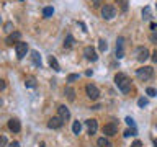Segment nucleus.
I'll use <instances>...</instances> for the list:
<instances>
[{
    "label": "nucleus",
    "instance_id": "obj_21",
    "mask_svg": "<svg viewBox=\"0 0 157 147\" xmlns=\"http://www.w3.org/2000/svg\"><path fill=\"white\" fill-rule=\"evenodd\" d=\"M52 13H54L52 7H46V8L43 10V15H44V18H49V17H52Z\"/></svg>",
    "mask_w": 157,
    "mask_h": 147
},
{
    "label": "nucleus",
    "instance_id": "obj_8",
    "mask_svg": "<svg viewBox=\"0 0 157 147\" xmlns=\"http://www.w3.org/2000/svg\"><path fill=\"white\" fill-rule=\"evenodd\" d=\"M57 116L61 118L62 121H67L69 118H71V111H69V108H67V106L61 105V106L57 108Z\"/></svg>",
    "mask_w": 157,
    "mask_h": 147
},
{
    "label": "nucleus",
    "instance_id": "obj_35",
    "mask_svg": "<svg viewBox=\"0 0 157 147\" xmlns=\"http://www.w3.org/2000/svg\"><path fill=\"white\" fill-rule=\"evenodd\" d=\"M152 61H154V62L157 64V49H155L154 52H152Z\"/></svg>",
    "mask_w": 157,
    "mask_h": 147
},
{
    "label": "nucleus",
    "instance_id": "obj_18",
    "mask_svg": "<svg viewBox=\"0 0 157 147\" xmlns=\"http://www.w3.org/2000/svg\"><path fill=\"white\" fill-rule=\"evenodd\" d=\"M97 144H98V147H113V145H111V142L108 141L106 137H100Z\"/></svg>",
    "mask_w": 157,
    "mask_h": 147
},
{
    "label": "nucleus",
    "instance_id": "obj_14",
    "mask_svg": "<svg viewBox=\"0 0 157 147\" xmlns=\"http://www.w3.org/2000/svg\"><path fill=\"white\" fill-rule=\"evenodd\" d=\"M147 57H149V51H147L146 47H139V49H137V61L144 62Z\"/></svg>",
    "mask_w": 157,
    "mask_h": 147
},
{
    "label": "nucleus",
    "instance_id": "obj_25",
    "mask_svg": "<svg viewBox=\"0 0 157 147\" xmlns=\"http://www.w3.org/2000/svg\"><path fill=\"white\" fill-rule=\"evenodd\" d=\"M149 39H151V43L157 44V31H152V33H151V36H149Z\"/></svg>",
    "mask_w": 157,
    "mask_h": 147
},
{
    "label": "nucleus",
    "instance_id": "obj_1",
    "mask_svg": "<svg viewBox=\"0 0 157 147\" xmlns=\"http://www.w3.org/2000/svg\"><path fill=\"white\" fill-rule=\"evenodd\" d=\"M115 83H116V87L120 88V90L123 93H129L131 90V80H129V77L126 75V74H116L115 75Z\"/></svg>",
    "mask_w": 157,
    "mask_h": 147
},
{
    "label": "nucleus",
    "instance_id": "obj_6",
    "mask_svg": "<svg viewBox=\"0 0 157 147\" xmlns=\"http://www.w3.org/2000/svg\"><path fill=\"white\" fill-rule=\"evenodd\" d=\"M116 132H118V124L115 121H111V123H108V124L103 126V134H105V136L111 137V136H115Z\"/></svg>",
    "mask_w": 157,
    "mask_h": 147
},
{
    "label": "nucleus",
    "instance_id": "obj_10",
    "mask_svg": "<svg viewBox=\"0 0 157 147\" xmlns=\"http://www.w3.org/2000/svg\"><path fill=\"white\" fill-rule=\"evenodd\" d=\"M116 57L118 59L124 57V39L123 38H118L116 41Z\"/></svg>",
    "mask_w": 157,
    "mask_h": 147
},
{
    "label": "nucleus",
    "instance_id": "obj_42",
    "mask_svg": "<svg viewBox=\"0 0 157 147\" xmlns=\"http://www.w3.org/2000/svg\"><path fill=\"white\" fill-rule=\"evenodd\" d=\"M0 23H2V17H0Z\"/></svg>",
    "mask_w": 157,
    "mask_h": 147
},
{
    "label": "nucleus",
    "instance_id": "obj_32",
    "mask_svg": "<svg viewBox=\"0 0 157 147\" xmlns=\"http://www.w3.org/2000/svg\"><path fill=\"white\" fill-rule=\"evenodd\" d=\"M5 87H7V83H5V80H3V78H0V92H2V90H5Z\"/></svg>",
    "mask_w": 157,
    "mask_h": 147
},
{
    "label": "nucleus",
    "instance_id": "obj_11",
    "mask_svg": "<svg viewBox=\"0 0 157 147\" xmlns=\"http://www.w3.org/2000/svg\"><path fill=\"white\" fill-rule=\"evenodd\" d=\"M83 56H85L88 61H97V59H98L97 52H95V49H93L92 46H87L85 49H83Z\"/></svg>",
    "mask_w": 157,
    "mask_h": 147
},
{
    "label": "nucleus",
    "instance_id": "obj_34",
    "mask_svg": "<svg viewBox=\"0 0 157 147\" xmlns=\"http://www.w3.org/2000/svg\"><path fill=\"white\" fill-rule=\"evenodd\" d=\"M100 3H101V0H92V5H93V7H100Z\"/></svg>",
    "mask_w": 157,
    "mask_h": 147
},
{
    "label": "nucleus",
    "instance_id": "obj_3",
    "mask_svg": "<svg viewBox=\"0 0 157 147\" xmlns=\"http://www.w3.org/2000/svg\"><path fill=\"white\" fill-rule=\"evenodd\" d=\"M116 17V8L113 5H103L101 7V18L103 20H111Z\"/></svg>",
    "mask_w": 157,
    "mask_h": 147
},
{
    "label": "nucleus",
    "instance_id": "obj_36",
    "mask_svg": "<svg viewBox=\"0 0 157 147\" xmlns=\"http://www.w3.org/2000/svg\"><path fill=\"white\" fill-rule=\"evenodd\" d=\"M5 29H7V31H12V23H7V24H5Z\"/></svg>",
    "mask_w": 157,
    "mask_h": 147
},
{
    "label": "nucleus",
    "instance_id": "obj_16",
    "mask_svg": "<svg viewBox=\"0 0 157 147\" xmlns=\"http://www.w3.org/2000/svg\"><path fill=\"white\" fill-rule=\"evenodd\" d=\"M66 96H67L69 101H74V100H75V90L71 88V87H67L66 88Z\"/></svg>",
    "mask_w": 157,
    "mask_h": 147
},
{
    "label": "nucleus",
    "instance_id": "obj_23",
    "mask_svg": "<svg viewBox=\"0 0 157 147\" xmlns=\"http://www.w3.org/2000/svg\"><path fill=\"white\" fill-rule=\"evenodd\" d=\"M72 43H74V38L71 36V34H67V38H66V43H64V46L69 47V46H72Z\"/></svg>",
    "mask_w": 157,
    "mask_h": 147
},
{
    "label": "nucleus",
    "instance_id": "obj_13",
    "mask_svg": "<svg viewBox=\"0 0 157 147\" xmlns=\"http://www.w3.org/2000/svg\"><path fill=\"white\" fill-rule=\"evenodd\" d=\"M85 124H87V127H88V134H95L97 129H98V123H97V119H87Z\"/></svg>",
    "mask_w": 157,
    "mask_h": 147
},
{
    "label": "nucleus",
    "instance_id": "obj_27",
    "mask_svg": "<svg viewBox=\"0 0 157 147\" xmlns=\"http://www.w3.org/2000/svg\"><path fill=\"white\" fill-rule=\"evenodd\" d=\"M78 78V74H71V75L67 77V82H74V80H77Z\"/></svg>",
    "mask_w": 157,
    "mask_h": 147
},
{
    "label": "nucleus",
    "instance_id": "obj_22",
    "mask_svg": "<svg viewBox=\"0 0 157 147\" xmlns=\"http://www.w3.org/2000/svg\"><path fill=\"white\" fill-rule=\"evenodd\" d=\"M98 43H100V44H98V47H100V51H101V52H103V51H106L108 44H106V41H105V39H100Z\"/></svg>",
    "mask_w": 157,
    "mask_h": 147
},
{
    "label": "nucleus",
    "instance_id": "obj_39",
    "mask_svg": "<svg viewBox=\"0 0 157 147\" xmlns=\"http://www.w3.org/2000/svg\"><path fill=\"white\" fill-rule=\"evenodd\" d=\"M154 147H157V139H154Z\"/></svg>",
    "mask_w": 157,
    "mask_h": 147
},
{
    "label": "nucleus",
    "instance_id": "obj_17",
    "mask_svg": "<svg viewBox=\"0 0 157 147\" xmlns=\"http://www.w3.org/2000/svg\"><path fill=\"white\" fill-rule=\"evenodd\" d=\"M49 66H51L54 70H61V67H59V62H57V59L54 57V56H49Z\"/></svg>",
    "mask_w": 157,
    "mask_h": 147
},
{
    "label": "nucleus",
    "instance_id": "obj_33",
    "mask_svg": "<svg viewBox=\"0 0 157 147\" xmlns=\"http://www.w3.org/2000/svg\"><path fill=\"white\" fill-rule=\"evenodd\" d=\"M131 147H142V142H141V141H134V142L131 144Z\"/></svg>",
    "mask_w": 157,
    "mask_h": 147
},
{
    "label": "nucleus",
    "instance_id": "obj_20",
    "mask_svg": "<svg viewBox=\"0 0 157 147\" xmlns=\"http://www.w3.org/2000/svg\"><path fill=\"white\" fill-rule=\"evenodd\" d=\"M25 85H26V87H34V85H36V78H34V77H26V78H25Z\"/></svg>",
    "mask_w": 157,
    "mask_h": 147
},
{
    "label": "nucleus",
    "instance_id": "obj_24",
    "mask_svg": "<svg viewBox=\"0 0 157 147\" xmlns=\"http://www.w3.org/2000/svg\"><path fill=\"white\" fill-rule=\"evenodd\" d=\"M146 93H147L149 96H155V95H157L155 88H152V87H149V88H147V90H146Z\"/></svg>",
    "mask_w": 157,
    "mask_h": 147
},
{
    "label": "nucleus",
    "instance_id": "obj_29",
    "mask_svg": "<svg viewBox=\"0 0 157 147\" xmlns=\"http://www.w3.org/2000/svg\"><path fill=\"white\" fill-rule=\"evenodd\" d=\"M142 15H144V18H149V15H151V10H149V7H146L144 10H142Z\"/></svg>",
    "mask_w": 157,
    "mask_h": 147
},
{
    "label": "nucleus",
    "instance_id": "obj_19",
    "mask_svg": "<svg viewBox=\"0 0 157 147\" xmlns=\"http://www.w3.org/2000/svg\"><path fill=\"white\" fill-rule=\"evenodd\" d=\"M80 129H82V124L78 121H74V124H72V132L74 134H80Z\"/></svg>",
    "mask_w": 157,
    "mask_h": 147
},
{
    "label": "nucleus",
    "instance_id": "obj_30",
    "mask_svg": "<svg viewBox=\"0 0 157 147\" xmlns=\"http://www.w3.org/2000/svg\"><path fill=\"white\" fill-rule=\"evenodd\" d=\"M5 144H7V137L0 136V147H5Z\"/></svg>",
    "mask_w": 157,
    "mask_h": 147
},
{
    "label": "nucleus",
    "instance_id": "obj_7",
    "mask_svg": "<svg viewBox=\"0 0 157 147\" xmlns=\"http://www.w3.org/2000/svg\"><path fill=\"white\" fill-rule=\"evenodd\" d=\"M20 38H21V33L20 31H13L12 34H8L7 39H5V43L8 44V46H12V44H17L20 43Z\"/></svg>",
    "mask_w": 157,
    "mask_h": 147
},
{
    "label": "nucleus",
    "instance_id": "obj_2",
    "mask_svg": "<svg viewBox=\"0 0 157 147\" xmlns=\"http://www.w3.org/2000/svg\"><path fill=\"white\" fill-rule=\"evenodd\" d=\"M136 75L141 78V80H149V78L154 75V69L149 67V66H144V67H141V69H137V72H136Z\"/></svg>",
    "mask_w": 157,
    "mask_h": 147
},
{
    "label": "nucleus",
    "instance_id": "obj_5",
    "mask_svg": "<svg viewBox=\"0 0 157 147\" xmlns=\"http://www.w3.org/2000/svg\"><path fill=\"white\" fill-rule=\"evenodd\" d=\"M85 92H87V96L90 98V100H98V96H100V90L92 85V83H88V85L85 87Z\"/></svg>",
    "mask_w": 157,
    "mask_h": 147
},
{
    "label": "nucleus",
    "instance_id": "obj_12",
    "mask_svg": "<svg viewBox=\"0 0 157 147\" xmlns=\"http://www.w3.org/2000/svg\"><path fill=\"white\" fill-rule=\"evenodd\" d=\"M8 129L13 131V132H20V129H21V124H20V121L17 119V118H12V119L8 121Z\"/></svg>",
    "mask_w": 157,
    "mask_h": 147
},
{
    "label": "nucleus",
    "instance_id": "obj_9",
    "mask_svg": "<svg viewBox=\"0 0 157 147\" xmlns=\"http://www.w3.org/2000/svg\"><path fill=\"white\" fill-rule=\"evenodd\" d=\"M62 124H64V121L61 119V118L52 116L51 119H49V123H48V127H51V129H59V127H62Z\"/></svg>",
    "mask_w": 157,
    "mask_h": 147
},
{
    "label": "nucleus",
    "instance_id": "obj_37",
    "mask_svg": "<svg viewBox=\"0 0 157 147\" xmlns=\"http://www.w3.org/2000/svg\"><path fill=\"white\" fill-rule=\"evenodd\" d=\"M151 29H152V31H157V24L155 23H151Z\"/></svg>",
    "mask_w": 157,
    "mask_h": 147
},
{
    "label": "nucleus",
    "instance_id": "obj_4",
    "mask_svg": "<svg viewBox=\"0 0 157 147\" xmlns=\"http://www.w3.org/2000/svg\"><path fill=\"white\" fill-rule=\"evenodd\" d=\"M15 51H17V57L18 59H23L25 56H26V52H28V44L23 43V41L17 43L15 44Z\"/></svg>",
    "mask_w": 157,
    "mask_h": 147
},
{
    "label": "nucleus",
    "instance_id": "obj_40",
    "mask_svg": "<svg viewBox=\"0 0 157 147\" xmlns=\"http://www.w3.org/2000/svg\"><path fill=\"white\" fill-rule=\"evenodd\" d=\"M39 147H46V145H44V142H41V144H39Z\"/></svg>",
    "mask_w": 157,
    "mask_h": 147
},
{
    "label": "nucleus",
    "instance_id": "obj_15",
    "mask_svg": "<svg viewBox=\"0 0 157 147\" xmlns=\"http://www.w3.org/2000/svg\"><path fill=\"white\" fill-rule=\"evenodd\" d=\"M31 61L36 67H41V56H39L38 51H31Z\"/></svg>",
    "mask_w": 157,
    "mask_h": 147
},
{
    "label": "nucleus",
    "instance_id": "obj_38",
    "mask_svg": "<svg viewBox=\"0 0 157 147\" xmlns=\"http://www.w3.org/2000/svg\"><path fill=\"white\" fill-rule=\"evenodd\" d=\"M8 147H20V144H18V142H12V144H10Z\"/></svg>",
    "mask_w": 157,
    "mask_h": 147
},
{
    "label": "nucleus",
    "instance_id": "obj_28",
    "mask_svg": "<svg viewBox=\"0 0 157 147\" xmlns=\"http://www.w3.org/2000/svg\"><path fill=\"white\" fill-rule=\"evenodd\" d=\"M137 105H139L141 108L146 106V105H147V100H146V98H139V100H137Z\"/></svg>",
    "mask_w": 157,
    "mask_h": 147
},
{
    "label": "nucleus",
    "instance_id": "obj_41",
    "mask_svg": "<svg viewBox=\"0 0 157 147\" xmlns=\"http://www.w3.org/2000/svg\"><path fill=\"white\" fill-rule=\"evenodd\" d=\"M0 106H2V100H0Z\"/></svg>",
    "mask_w": 157,
    "mask_h": 147
},
{
    "label": "nucleus",
    "instance_id": "obj_26",
    "mask_svg": "<svg viewBox=\"0 0 157 147\" xmlns=\"http://www.w3.org/2000/svg\"><path fill=\"white\" fill-rule=\"evenodd\" d=\"M129 136H136V129H134V127H132V129L124 131V137H129Z\"/></svg>",
    "mask_w": 157,
    "mask_h": 147
},
{
    "label": "nucleus",
    "instance_id": "obj_31",
    "mask_svg": "<svg viewBox=\"0 0 157 147\" xmlns=\"http://www.w3.org/2000/svg\"><path fill=\"white\" fill-rule=\"evenodd\" d=\"M126 123H128V124H129L131 127H134V119H132V118L128 116V118H126Z\"/></svg>",
    "mask_w": 157,
    "mask_h": 147
}]
</instances>
